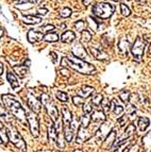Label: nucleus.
<instances>
[{"instance_id": "1", "label": "nucleus", "mask_w": 151, "mask_h": 152, "mask_svg": "<svg viewBox=\"0 0 151 152\" xmlns=\"http://www.w3.org/2000/svg\"><path fill=\"white\" fill-rule=\"evenodd\" d=\"M62 65L73 68V70L78 71L82 75H94L96 72V69L92 64L87 63V62L81 60V58H76L75 56H64L62 58Z\"/></svg>"}, {"instance_id": "2", "label": "nucleus", "mask_w": 151, "mask_h": 152, "mask_svg": "<svg viewBox=\"0 0 151 152\" xmlns=\"http://www.w3.org/2000/svg\"><path fill=\"white\" fill-rule=\"evenodd\" d=\"M2 101H3V103H4L7 110L10 112L13 116L15 117L16 119H18L21 122L27 121V115H26L25 110H23V107H21V104H20L17 100H15L12 96L3 95Z\"/></svg>"}, {"instance_id": "3", "label": "nucleus", "mask_w": 151, "mask_h": 152, "mask_svg": "<svg viewBox=\"0 0 151 152\" xmlns=\"http://www.w3.org/2000/svg\"><path fill=\"white\" fill-rule=\"evenodd\" d=\"M40 102H42V105L46 109L48 115L51 117L53 124H58L60 121V118H59V111L56 109V104L53 103L52 99L48 94L44 93L42 96H40Z\"/></svg>"}, {"instance_id": "4", "label": "nucleus", "mask_w": 151, "mask_h": 152, "mask_svg": "<svg viewBox=\"0 0 151 152\" xmlns=\"http://www.w3.org/2000/svg\"><path fill=\"white\" fill-rule=\"evenodd\" d=\"M114 12H115V5L108 2H99L93 7V14L101 19L111 17Z\"/></svg>"}, {"instance_id": "5", "label": "nucleus", "mask_w": 151, "mask_h": 152, "mask_svg": "<svg viewBox=\"0 0 151 152\" xmlns=\"http://www.w3.org/2000/svg\"><path fill=\"white\" fill-rule=\"evenodd\" d=\"M5 133L8 135V140L15 145L16 148H18L21 151H25L26 142L23 137H21V135L19 134V132L15 128L13 127V126H8V127L5 128Z\"/></svg>"}, {"instance_id": "6", "label": "nucleus", "mask_w": 151, "mask_h": 152, "mask_svg": "<svg viewBox=\"0 0 151 152\" xmlns=\"http://www.w3.org/2000/svg\"><path fill=\"white\" fill-rule=\"evenodd\" d=\"M145 46H146V42L144 41L141 36H139V37L136 38L133 46H132V48H131L132 54H133L134 58H135L137 62L141 61V58H143L144 51H145Z\"/></svg>"}, {"instance_id": "7", "label": "nucleus", "mask_w": 151, "mask_h": 152, "mask_svg": "<svg viewBox=\"0 0 151 152\" xmlns=\"http://www.w3.org/2000/svg\"><path fill=\"white\" fill-rule=\"evenodd\" d=\"M26 115H27V122L30 126L31 134L34 137H37L38 133H40V121H38L37 116L33 112H29Z\"/></svg>"}, {"instance_id": "8", "label": "nucleus", "mask_w": 151, "mask_h": 152, "mask_svg": "<svg viewBox=\"0 0 151 152\" xmlns=\"http://www.w3.org/2000/svg\"><path fill=\"white\" fill-rule=\"evenodd\" d=\"M71 51H73V56H75L76 58H81V60H83V61L85 58H88V54H87V52H86L85 48H84L80 43H76L75 45L73 46Z\"/></svg>"}, {"instance_id": "9", "label": "nucleus", "mask_w": 151, "mask_h": 152, "mask_svg": "<svg viewBox=\"0 0 151 152\" xmlns=\"http://www.w3.org/2000/svg\"><path fill=\"white\" fill-rule=\"evenodd\" d=\"M27 37L31 44H35L40 41H44V34L37 30H30L27 34Z\"/></svg>"}, {"instance_id": "10", "label": "nucleus", "mask_w": 151, "mask_h": 152, "mask_svg": "<svg viewBox=\"0 0 151 152\" xmlns=\"http://www.w3.org/2000/svg\"><path fill=\"white\" fill-rule=\"evenodd\" d=\"M28 104H29V107H30L34 112H40V111H42V109H43V107H42L43 105H42L40 100V99H36L32 94L28 95Z\"/></svg>"}, {"instance_id": "11", "label": "nucleus", "mask_w": 151, "mask_h": 152, "mask_svg": "<svg viewBox=\"0 0 151 152\" xmlns=\"http://www.w3.org/2000/svg\"><path fill=\"white\" fill-rule=\"evenodd\" d=\"M89 51H91L92 56L96 58V60H99V61H106L108 58V53H106L104 51H102L101 49L95 48V47H91L89 48Z\"/></svg>"}, {"instance_id": "12", "label": "nucleus", "mask_w": 151, "mask_h": 152, "mask_svg": "<svg viewBox=\"0 0 151 152\" xmlns=\"http://www.w3.org/2000/svg\"><path fill=\"white\" fill-rule=\"evenodd\" d=\"M91 121L95 122V124H101L106 121V115L104 112L102 111H95L93 114L91 115Z\"/></svg>"}, {"instance_id": "13", "label": "nucleus", "mask_w": 151, "mask_h": 152, "mask_svg": "<svg viewBox=\"0 0 151 152\" xmlns=\"http://www.w3.org/2000/svg\"><path fill=\"white\" fill-rule=\"evenodd\" d=\"M62 118H63L64 126H70L71 121H73V115H71L70 111L65 107H62Z\"/></svg>"}, {"instance_id": "14", "label": "nucleus", "mask_w": 151, "mask_h": 152, "mask_svg": "<svg viewBox=\"0 0 151 152\" xmlns=\"http://www.w3.org/2000/svg\"><path fill=\"white\" fill-rule=\"evenodd\" d=\"M89 137H91V134L87 131V129H84V128H80L79 129L78 135H77V142H86L87 140H89Z\"/></svg>"}, {"instance_id": "15", "label": "nucleus", "mask_w": 151, "mask_h": 152, "mask_svg": "<svg viewBox=\"0 0 151 152\" xmlns=\"http://www.w3.org/2000/svg\"><path fill=\"white\" fill-rule=\"evenodd\" d=\"M76 39V34L73 31L70 30H67L62 34L61 36V41L63 42V43H67V44H70L73 43V41Z\"/></svg>"}, {"instance_id": "16", "label": "nucleus", "mask_w": 151, "mask_h": 152, "mask_svg": "<svg viewBox=\"0 0 151 152\" xmlns=\"http://www.w3.org/2000/svg\"><path fill=\"white\" fill-rule=\"evenodd\" d=\"M23 23H27V25H36V23H42V17L36 15H27L23 17Z\"/></svg>"}, {"instance_id": "17", "label": "nucleus", "mask_w": 151, "mask_h": 152, "mask_svg": "<svg viewBox=\"0 0 151 152\" xmlns=\"http://www.w3.org/2000/svg\"><path fill=\"white\" fill-rule=\"evenodd\" d=\"M28 69H29V65H25V64H23V65H16L13 67V70L15 71L16 75L21 77V78H23L27 75Z\"/></svg>"}, {"instance_id": "18", "label": "nucleus", "mask_w": 151, "mask_h": 152, "mask_svg": "<svg viewBox=\"0 0 151 152\" xmlns=\"http://www.w3.org/2000/svg\"><path fill=\"white\" fill-rule=\"evenodd\" d=\"M111 110L114 112V114L118 115V116L123 113V107L116 100V99H113L111 101Z\"/></svg>"}, {"instance_id": "19", "label": "nucleus", "mask_w": 151, "mask_h": 152, "mask_svg": "<svg viewBox=\"0 0 151 152\" xmlns=\"http://www.w3.org/2000/svg\"><path fill=\"white\" fill-rule=\"evenodd\" d=\"M133 133H135V126H134V124H129L128 127H127L126 131H125V133H123V135L121 137H119V142L128 140ZM117 144H118V142H117Z\"/></svg>"}, {"instance_id": "20", "label": "nucleus", "mask_w": 151, "mask_h": 152, "mask_svg": "<svg viewBox=\"0 0 151 152\" xmlns=\"http://www.w3.org/2000/svg\"><path fill=\"white\" fill-rule=\"evenodd\" d=\"M128 48H129V43L126 38H121L118 43V50L123 56H126L128 54Z\"/></svg>"}, {"instance_id": "21", "label": "nucleus", "mask_w": 151, "mask_h": 152, "mask_svg": "<svg viewBox=\"0 0 151 152\" xmlns=\"http://www.w3.org/2000/svg\"><path fill=\"white\" fill-rule=\"evenodd\" d=\"M94 91H95V89L93 88V87L91 86H83L82 88L80 89V91H78V96L81 97V98H87V97H89L92 94H93Z\"/></svg>"}, {"instance_id": "22", "label": "nucleus", "mask_w": 151, "mask_h": 152, "mask_svg": "<svg viewBox=\"0 0 151 152\" xmlns=\"http://www.w3.org/2000/svg\"><path fill=\"white\" fill-rule=\"evenodd\" d=\"M48 137H49V140H50L51 142H56V140H58V132H56L54 124H52L48 127Z\"/></svg>"}, {"instance_id": "23", "label": "nucleus", "mask_w": 151, "mask_h": 152, "mask_svg": "<svg viewBox=\"0 0 151 152\" xmlns=\"http://www.w3.org/2000/svg\"><path fill=\"white\" fill-rule=\"evenodd\" d=\"M7 79H8L9 83L11 84V86L13 87V88H16V87H18V85H19V82H18V79L16 78V76L13 72H10L9 71L8 74H7Z\"/></svg>"}, {"instance_id": "24", "label": "nucleus", "mask_w": 151, "mask_h": 152, "mask_svg": "<svg viewBox=\"0 0 151 152\" xmlns=\"http://www.w3.org/2000/svg\"><path fill=\"white\" fill-rule=\"evenodd\" d=\"M59 34L56 32H49L46 33L44 35V41L49 42V43H53V42H58L59 41Z\"/></svg>"}, {"instance_id": "25", "label": "nucleus", "mask_w": 151, "mask_h": 152, "mask_svg": "<svg viewBox=\"0 0 151 152\" xmlns=\"http://www.w3.org/2000/svg\"><path fill=\"white\" fill-rule=\"evenodd\" d=\"M64 136H65L66 142H71L73 138V131L71 130L70 126H64Z\"/></svg>"}, {"instance_id": "26", "label": "nucleus", "mask_w": 151, "mask_h": 152, "mask_svg": "<svg viewBox=\"0 0 151 152\" xmlns=\"http://www.w3.org/2000/svg\"><path fill=\"white\" fill-rule=\"evenodd\" d=\"M137 124H139V129H141V131H145V130L149 127L150 121H149V119L147 118V117H139Z\"/></svg>"}, {"instance_id": "27", "label": "nucleus", "mask_w": 151, "mask_h": 152, "mask_svg": "<svg viewBox=\"0 0 151 152\" xmlns=\"http://www.w3.org/2000/svg\"><path fill=\"white\" fill-rule=\"evenodd\" d=\"M111 136L110 135H108V137H106V142H104V148H106V149H108L110 147H112L114 145V140H115V137H116V133H115V131H112L111 133Z\"/></svg>"}, {"instance_id": "28", "label": "nucleus", "mask_w": 151, "mask_h": 152, "mask_svg": "<svg viewBox=\"0 0 151 152\" xmlns=\"http://www.w3.org/2000/svg\"><path fill=\"white\" fill-rule=\"evenodd\" d=\"M102 101H103V97L101 94H97L92 98V103L93 105L95 107H100L101 104H102Z\"/></svg>"}, {"instance_id": "29", "label": "nucleus", "mask_w": 151, "mask_h": 152, "mask_svg": "<svg viewBox=\"0 0 151 152\" xmlns=\"http://www.w3.org/2000/svg\"><path fill=\"white\" fill-rule=\"evenodd\" d=\"M128 144H129V140H123V142H118V144H115L116 150L114 152H123V149H126Z\"/></svg>"}, {"instance_id": "30", "label": "nucleus", "mask_w": 151, "mask_h": 152, "mask_svg": "<svg viewBox=\"0 0 151 152\" xmlns=\"http://www.w3.org/2000/svg\"><path fill=\"white\" fill-rule=\"evenodd\" d=\"M91 122V116L85 115L80 119V128H84V129H87L88 124Z\"/></svg>"}, {"instance_id": "31", "label": "nucleus", "mask_w": 151, "mask_h": 152, "mask_svg": "<svg viewBox=\"0 0 151 152\" xmlns=\"http://www.w3.org/2000/svg\"><path fill=\"white\" fill-rule=\"evenodd\" d=\"M75 28L77 31L79 32H83L86 28V21L84 20H79V21H76L75 23Z\"/></svg>"}, {"instance_id": "32", "label": "nucleus", "mask_w": 151, "mask_h": 152, "mask_svg": "<svg viewBox=\"0 0 151 152\" xmlns=\"http://www.w3.org/2000/svg\"><path fill=\"white\" fill-rule=\"evenodd\" d=\"M81 39L83 43H88V42H91L92 39V33L87 30H84L82 32V35H81Z\"/></svg>"}, {"instance_id": "33", "label": "nucleus", "mask_w": 151, "mask_h": 152, "mask_svg": "<svg viewBox=\"0 0 151 152\" xmlns=\"http://www.w3.org/2000/svg\"><path fill=\"white\" fill-rule=\"evenodd\" d=\"M56 98L60 100V101H62V102H68V95L66 94V93H64V91H56Z\"/></svg>"}, {"instance_id": "34", "label": "nucleus", "mask_w": 151, "mask_h": 152, "mask_svg": "<svg viewBox=\"0 0 151 152\" xmlns=\"http://www.w3.org/2000/svg\"><path fill=\"white\" fill-rule=\"evenodd\" d=\"M119 99L123 102H128L130 99V91H122L119 93Z\"/></svg>"}, {"instance_id": "35", "label": "nucleus", "mask_w": 151, "mask_h": 152, "mask_svg": "<svg viewBox=\"0 0 151 152\" xmlns=\"http://www.w3.org/2000/svg\"><path fill=\"white\" fill-rule=\"evenodd\" d=\"M70 15H71V9L70 8H67V7H65V8H63L62 10L60 11V16L62 18H67V17H69Z\"/></svg>"}, {"instance_id": "36", "label": "nucleus", "mask_w": 151, "mask_h": 152, "mask_svg": "<svg viewBox=\"0 0 151 152\" xmlns=\"http://www.w3.org/2000/svg\"><path fill=\"white\" fill-rule=\"evenodd\" d=\"M73 99V103L79 107H82L84 105V103H85V99L81 98V97H79V96H75Z\"/></svg>"}, {"instance_id": "37", "label": "nucleus", "mask_w": 151, "mask_h": 152, "mask_svg": "<svg viewBox=\"0 0 151 152\" xmlns=\"http://www.w3.org/2000/svg\"><path fill=\"white\" fill-rule=\"evenodd\" d=\"M120 12L123 16H129L131 14V10H130L128 5H126L125 3H120Z\"/></svg>"}, {"instance_id": "38", "label": "nucleus", "mask_w": 151, "mask_h": 152, "mask_svg": "<svg viewBox=\"0 0 151 152\" xmlns=\"http://www.w3.org/2000/svg\"><path fill=\"white\" fill-rule=\"evenodd\" d=\"M16 9H18V10H29V9H31L33 7V4H30V3H18V4L15 5Z\"/></svg>"}, {"instance_id": "39", "label": "nucleus", "mask_w": 151, "mask_h": 152, "mask_svg": "<svg viewBox=\"0 0 151 152\" xmlns=\"http://www.w3.org/2000/svg\"><path fill=\"white\" fill-rule=\"evenodd\" d=\"M83 112L85 115L91 114L92 112H93V107H92V103H84L83 107Z\"/></svg>"}, {"instance_id": "40", "label": "nucleus", "mask_w": 151, "mask_h": 152, "mask_svg": "<svg viewBox=\"0 0 151 152\" xmlns=\"http://www.w3.org/2000/svg\"><path fill=\"white\" fill-rule=\"evenodd\" d=\"M40 2V0H19V3H30V4H37Z\"/></svg>"}, {"instance_id": "41", "label": "nucleus", "mask_w": 151, "mask_h": 152, "mask_svg": "<svg viewBox=\"0 0 151 152\" xmlns=\"http://www.w3.org/2000/svg\"><path fill=\"white\" fill-rule=\"evenodd\" d=\"M43 30H44V31H46V32L49 33V31H53V30H54V26H53V25H50V23H49V25H46L45 27L43 28Z\"/></svg>"}, {"instance_id": "42", "label": "nucleus", "mask_w": 151, "mask_h": 152, "mask_svg": "<svg viewBox=\"0 0 151 152\" xmlns=\"http://www.w3.org/2000/svg\"><path fill=\"white\" fill-rule=\"evenodd\" d=\"M88 20L91 21V27H92V28H93V30H94V31L97 30V28H98V27H97V25H98V23H97V21H96V20H94V19H93V21H92L91 17H88Z\"/></svg>"}, {"instance_id": "43", "label": "nucleus", "mask_w": 151, "mask_h": 152, "mask_svg": "<svg viewBox=\"0 0 151 152\" xmlns=\"http://www.w3.org/2000/svg\"><path fill=\"white\" fill-rule=\"evenodd\" d=\"M49 56H51V58H52L53 63H58V54L56 53V52H53V51H51L50 53H49Z\"/></svg>"}, {"instance_id": "44", "label": "nucleus", "mask_w": 151, "mask_h": 152, "mask_svg": "<svg viewBox=\"0 0 151 152\" xmlns=\"http://www.w3.org/2000/svg\"><path fill=\"white\" fill-rule=\"evenodd\" d=\"M60 72H61V75H62V76H65V77L70 76V72H69V70H68V69H64V68L61 69Z\"/></svg>"}, {"instance_id": "45", "label": "nucleus", "mask_w": 151, "mask_h": 152, "mask_svg": "<svg viewBox=\"0 0 151 152\" xmlns=\"http://www.w3.org/2000/svg\"><path fill=\"white\" fill-rule=\"evenodd\" d=\"M48 13V10L47 9H38L37 10V14L38 15H45Z\"/></svg>"}, {"instance_id": "46", "label": "nucleus", "mask_w": 151, "mask_h": 152, "mask_svg": "<svg viewBox=\"0 0 151 152\" xmlns=\"http://www.w3.org/2000/svg\"><path fill=\"white\" fill-rule=\"evenodd\" d=\"M129 152H139V146H133Z\"/></svg>"}, {"instance_id": "47", "label": "nucleus", "mask_w": 151, "mask_h": 152, "mask_svg": "<svg viewBox=\"0 0 151 152\" xmlns=\"http://www.w3.org/2000/svg\"><path fill=\"white\" fill-rule=\"evenodd\" d=\"M91 2H93V0H83V4L85 5V7L89 4Z\"/></svg>"}, {"instance_id": "48", "label": "nucleus", "mask_w": 151, "mask_h": 152, "mask_svg": "<svg viewBox=\"0 0 151 152\" xmlns=\"http://www.w3.org/2000/svg\"><path fill=\"white\" fill-rule=\"evenodd\" d=\"M0 152H13L12 150H7L5 148H1L0 147Z\"/></svg>"}, {"instance_id": "49", "label": "nucleus", "mask_w": 151, "mask_h": 152, "mask_svg": "<svg viewBox=\"0 0 151 152\" xmlns=\"http://www.w3.org/2000/svg\"><path fill=\"white\" fill-rule=\"evenodd\" d=\"M2 72H3V65L1 64V62H0V76L2 75Z\"/></svg>"}, {"instance_id": "50", "label": "nucleus", "mask_w": 151, "mask_h": 152, "mask_svg": "<svg viewBox=\"0 0 151 152\" xmlns=\"http://www.w3.org/2000/svg\"><path fill=\"white\" fill-rule=\"evenodd\" d=\"M3 33H4V32H3V29H1V28H0V37H2Z\"/></svg>"}, {"instance_id": "51", "label": "nucleus", "mask_w": 151, "mask_h": 152, "mask_svg": "<svg viewBox=\"0 0 151 152\" xmlns=\"http://www.w3.org/2000/svg\"><path fill=\"white\" fill-rule=\"evenodd\" d=\"M136 1H139V2H146L147 0H136Z\"/></svg>"}, {"instance_id": "52", "label": "nucleus", "mask_w": 151, "mask_h": 152, "mask_svg": "<svg viewBox=\"0 0 151 152\" xmlns=\"http://www.w3.org/2000/svg\"><path fill=\"white\" fill-rule=\"evenodd\" d=\"M149 53L151 54V44H150V47H149Z\"/></svg>"}, {"instance_id": "53", "label": "nucleus", "mask_w": 151, "mask_h": 152, "mask_svg": "<svg viewBox=\"0 0 151 152\" xmlns=\"http://www.w3.org/2000/svg\"><path fill=\"white\" fill-rule=\"evenodd\" d=\"M1 142H2V138H1V137H0V144H1Z\"/></svg>"}]
</instances>
